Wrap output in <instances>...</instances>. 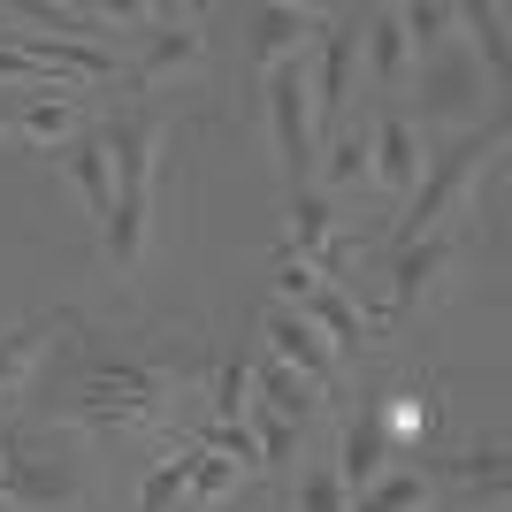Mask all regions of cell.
I'll return each instance as SVG.
<instances>
[{"label": "cell", "instance_id": "19", "mask_svg": "<svg viewBox=\"0 0 512 512\" xmlns=\"http://www.w3.org/2000/svg\"><path fill=\"white\" fill-rule=\"evenodd\" d=\"M291 314H306V321H314L321 337H329V352H337V360H352V352L367 344V314H360V299H352L344 283H314V299H306V306H291Z\"/></svg>", "mask_w": 512, "mask_h": 512}, {"label": "cell", "instance_id": "5", "mask_svg": "<svg viewBox=\"0 0 512 512\" xmlns=\"http://www.w3.org/2000/svg\"><path fill=\"white\" fill-rule=\"evenodd\" d=\"M77 459L46 444H23V436H0V512H62L77 505Z\"/></svg>", "mask_w": 512, "mask_h": 512}, {"label": "cell", "instance_id": "6", "mask_svg": "<svg viewBox=\"0 0 512 512\" xmlns=\"http://www.w3.org/2000/svg\"><path fill=\"white\" fill-rule=\"evenodd\" d=\"M360 85V16H329L306 62V100H314V138H337L344 100Z\"/></svg>", "mask_w": 512, "mask_h": 512}, {"label": "cell", "instance_id": "21", "mask_svg": "<svg viewBox=\"0 0 512 512\" xmlns=\"http://www.w3.org/2000/svg\"><path fill=\"white\" fill-rule=\"evenodd\" d=\"M398 31H406L413 62H436V54H451V46H459V31H467V8H444V0H413V8H398Z\"/></svg>", "mask_w": 512, "mask_h": 512}, {"label": "cell", "instance_id": "24", "mask_svg": "<svg viewBox=\"0 0 512 512\" xmlns=\"http://www.w3.org/2000/svg\"><path fill=\"white\" fill-rule=\"evenodd\" d=\"M192 451H199V444H192ZM245 482H253V474L237 467V459H214V451H199V467H192V490H184V505H192V512H222L237 490H245Z\"/></svg>", "mask_w": 512, "mask_h": 512}, {"label": "cell", "instance_id": "1", "mask_svg": "<svg viewBox=\"0 0 512 512\" xmlns=\"http://www.w3.org/2000/svg\"><path fill=\"white\" fill-rule=\"evenodd\" d=\"M100 138L115 153V214H107V230H100V260H107L115 283H130L146 268V245H153V169H161L169 123L161 115H115Z\"/></svg>", "mask_w": 512, "mask_h": 512}, {"label": "cell", "instance_id": "20", "mask_svg": "<svg viewBox=\"0 0 512 512\" xmlns=\"http://www.w3.org/2000/svg\"><path fill=\"white\" fill-rule=\"evenodd\" d=\"M77 130H85V115H77V100H62V92H54V100H23L16 115H0V138H23V146H54V153H62Z\"/></svg>", "mask_w": 512, "mask_h": 512}, {"label": "cell", "instance_id": "18", "mask_svg": "<svg viewBox=\"0 0 512 512\" xmlns=\"http://www.w3.org/2000/svg\"><path fill=\"white\" fill-rule=\"evenodd\" d=\"M253 406H260V413H276V421H291V428H314L321 413H329V398H321L314 383H299L291 367L260 360V367H253Z\"/></svg>", "mask_w": 512, "mask_h": 512}, {"label": "cell", "instance_id": "22", "mask_svg": "<svg viewBox=\"0 0 512 512\" xmlns=\"http://www.w3.org/2000/svg\"><path fill=\"white\" fill-rule=\"evenodd\" d=\"M46 337H54V321H16V329H0V406L8 398H23V383H31V367H39Z\"/></svg>", "mask_w": 512, "mask_h": 512}, {"label": "cell", "instance_id": "23", "mask_svg": "<svg viewBox=\"0 0 512 512\" xmlns=\"http://www.w3.org/2000/svg\"><path fill=\"white\" fill-rule=\"evenodd\" d=\"M344 512H436V482L421 467H390L375 490H360Z\"/></svg>", "mask_w": 512, "mask_h": 512}, {"label": "cell", "instance_id": "2", "mask_svg": "<svg viewBox=\"0 0 512 512\" xmlns=\"http://www.w3.org/2000/svg\"><path fill=\"white\" fill-rule=\"evenodd\" d=\"M497 146H505V115H490L482 130H467L459 146H444V153H428V169H421V184H413V199H406V214H398V245H421V237H436V230H451V214H467V192L482 184V169L497 161Z\"/></svg>", "mask_w": 512, "mask_h": 512}, {"label": "cell", "instance_id": "34", "mask_svg": "<svg viewBox=\"0 0 512 512\" xmlns=\"http://www.w3.org/2000/svg\"><path fill=\"white\" fill-rule=\"evenodd\" d=\"M268 512H291V505H268Z\"/></svg>", "mask_w": 512, "mask_h": 512}, {"label": "cell", "instance_id": "12", "mask_svg": "<svg viewBox=\"0 0 512 512\" xmlns=\"http://www.w3.org/2000/svg\"><path fill=\"white\" fill-rule=\"evenodd\" d=\"M0 46H16V54H31V62L54 77L62 92H85V85H107L115 77V54L107 46H85V39H46V31H8Z\"/></svg>", "mask_w": 512, "mask_h": 512}, {"label": "cell", "instance_id": "11", "mask_svg": "<svg viewBox=\"0 0 512 512\" xmlns=\"http://www.w3.org/2000/svg\"><path fill=\"white\" fill-rule=\"evenodd\" d=\"M207 69V31H199V16H161L146 31V54L130 62V77L138 85H176V77H199Z\"/></svg>", "mask_w": 512, "mask_h": 512}, {"label": "cell", "instance_id": "27", "mask_svg": "<svg viewBox=\"0 0 512 512\" xmlns=\"http://www.w3.org/2000/svg\"><path fill=\"white\" fill-rule=\"evenodd\" d=\"M253 413V360L230 352V360L214 367V398H207V421H245Z\"/></svg>", "mask_w": 512, "mask_h": 512}, {"label": "cell", "instance_id": "32", "mask_svg": "<svg viewBox=\"0 0 512 512\" xmlns=\"http://www.w3.org/2000/svg\"><path fill=\"white\" fill-rule=\"evenodd\" d=\"M467 31L490 54V85H505V8H467Z\"/></svg>", "mask_w": 512, "mask_h": 512}, {"label": "cell", "instance_id": "17", "mask_svg": "<svg viewBox=\"0 0 512 512\" xmlns=\"http://www.w3.org/2000/svg\"><path fill=\"white\" fill-rule=\"evenodd\" d=\"M62 169H69V184L85 192L92 222L107 230V214H115V153H107V138L100 130H77V138L62 146Z\"/></svg>", "mask_w": 512, "mask_h": 512}, {"label": "cell", "instance_id": "13", "mask_svg": "<svg viewBox=\"0 0 512 512\" xmlns=\"http://www.w3.org/2000/svg\"><path fill=\"white\" fill-rule=\"evenodd\" d=\"M283 260H306V268H321V276L337 283L344 253H337V207H329V192H291V222H283Z\"/></svg>", "mask_w": 512, "mask_h": 512}, {"label": "cell", "instance_id": "31", "mask_svg": "<svg viewBox=\"0 0 512 512\" xmlns=\"http://www.w3.org/2000/svg\"><path fill=\"white\" fill-rule=\"evenodd\" d=\"M0 92H46V100H54L62 85H54V77H46V69L31 62V54H16V46H0ZM62 100H69V92H62Z\"/></svg>", "mask_w": 512, "mask_h": 512}, {"label": "cell", "instance_id": "30", "mask_svg": "<svg viewBox=\"0 0 512 512\" xmlns=\"http://www.w3.org/2000/svg\"><path fill=\"white\" fill-rule=\"evenodd\" d=\"M352 497H344V482H337V467H306L299 474V497H291V512H344Z\"/></svg>", "mask_w": 512, "mask_h": 512}, {"label": "cell", "instance_id": "15", "mask_svg": "<svg viewBox=\"0 0 512 512\" xmlns=\"http://www.w3.org/2000/svg\"><path fill=\"white\" fill-rule=\"evenodd\" d=\"M360 62L375 92H406L413 85V46L398 31V8H360Z\"/></svg>", "mask_w": 512, "mask_h": 512}, {"label": "cell", "instance_id": "10", "mask_svg": "<svg viewBox=\"0 0 512 512\" xmlns=\"http://www.w3.org/2000/svg\"><path fill=\"white\" fill-rule=\"evenodd\" d=\"M421 169H428V146H421V130H413V115L406 107H383L367 123V184L390 192V199H413Z\"/></svg>", "mask_w": 512, "mask_h": 512}, {"label": "cell", "instance_id": "25", "mask_svg": "<svg viewBox=\"0 0 512 512\" xmlns=\"http://www.w3.org/2000/svg\"><path fill=\"white\" fill-rule=\"evenodd\" d=\"M459 482H467V497L451 512H505V451H474V459H459Z\"/></svg>", "mask_w": 512, "mask_h": 512}, {"label": "cell", "instance_id": "4", "mask_svg": "<svg viewBox=\"0 0 512 512\" xmlns=\"http://www.w3.org/2000/svg\"><path fill=\"white\" fill-rule=\"evenodd\" d=\"M260 115H268V146H276V169L291 192L314 184L321 138H314V100H306V62H283L260 77Z\"/></svg>", "mask_w": 512, "mask_h": 512}, {"label": "cell", "instance_id": "29", "mask_svg": "<svg viewBox=\"0 0 512 512\" xmlns=\"http://www.w3.org/2000/svg\"><path fill=\"white\" fill-rule=\"evenodd\" d=\"M245 428H253V444H260V467H291L299 459V444H306V428H291V421H276V413H245Z\"/></svg>", "mask_w": 512, "mask_h": 512}, {"label": "cell", "instance_id": "7", "mask_svg": "<svg viewBox=\"0 0 512 512\" xmlns=\"http://www.w3.org/2000/svg\"><path fill=\"white\" fill-rule=\"evenodd\" d=\"M459 253H467V237H421V245H398L390 253V306H383V329H398V321H413L436 291H444V276L459 268Z\"/></svg>", "mask_w": 512, "mask_h": 512}, {"label": "cell", "instance_id": "8", "mask_svg": "<svg viewBox=\"0 0 512 512\" xmlns=\"http://www.w3.org/2000/svg\"><path fill=\"white\" fill-rule=\"evenodd\" d=\"M260 337H268V360H276V367H291V375H299V383H314L321 398H337L344 360L329 352V337H321V329H314L306 314H291V306H268Z\"/></svg>", "mask_w": 512, "mask_h": 512}, {"label": "cell", "instance_id": "33", "mask_svg": "<svg viewBox=\"0 0 512 512\" xmlns=\"http://www.w3.org/2000/svg\"><path fill=\"white\" fill-rule=\"evenodd\" d=\"M314 283H329V276L306 268V260H276V306H306V299H314Z\"/></svg>", "mask_w": 512, "mask_h": 512}, {"label": "cell", "instance_id": "26", "mask_svg": "<svg viewBox=\"0 0 512 512\" xmlns=\"http://www.w3.org/2000/svg\"><path fill=\"white\" fill-rule=\"evenodd\" d=\"M192 467H199V451H192V444H176L169 459H153L146 490H138V512H169V505H184V490H192Z\"/></svg>", "mask_w": 512, "mask_h": 512}, {"label": "cell", "instance_id": "9", "mask_svg": "<svg viewBox=\"0 0 512 512\" xmlns=\"http://www.w3.org/2000/svg\"><path fill=\"white\" fill-rule=\"evenodd\" d=\"M482 100H490V92H482V62H474L467 46H451V54L421 62V92H413L421 123H413V130H428V123H474Z\"/></svg>", "mask_w": 512, "mask_h": 512}, {"label": "cell", "instance_id": "14", "mask_svg": "<svg viewBox=\"0 0 512 512\" xmlns=\"http://www.w3.org/2000/svg\"><path fill=\"white\" fill-rule=\"evenodd\" d=\"M321 23L329 16H314V8H253V16H245L253 69L268 77V69H283V62H306V46L321 39Z\"/></svg>", "mask_w": 512, "mask_h": 512}, {"label": "cell", "instance_id": "16", "mask_svg": "<svg viewBox=\"0 0 512 512\" xmlns=\"http://www.w3.org/2000/svg\"><path fill=\"white\" fill-rule=\"evenodd\" d=\"M390 459H398V451H390V436H383V421H375V406L352 413V421H344V444H337V482H344V497L375 490V482L390 474Z\"/></svg>", "mask_w": 512, "mask_h": 512}, {"label": "cell", "instance_id": "3", "mask_svg": "<svg viewBox=\"0 0 512 512\" xmlns=\"http://www.w3.org/2000/svg\"><path fill=\"white\" fill-rule=\"evenodd\" d=\"M176 398H184V375H176V367H161V360H123V367H92L69 421L100 428V436H123V428H161V421H176Z\"/></svg>", "mask_w": 512, "mask_h": 512}, {"label": "cell", "instance_id": "28", "mask_svg": "<svg viewBox=\"0 0 512 512\" xmlns=\"http://www.w3.org/2000/svg\"><path fill=\"white\" fill-rule=\"evenodd\" d=\"M375 421H383L390 451H406V444H421L428 428H436V406H428L421 390H398V406H390V413H375Z\"/></svg>", "mask_w": 512, "mask_h": 512}]
</instances>
